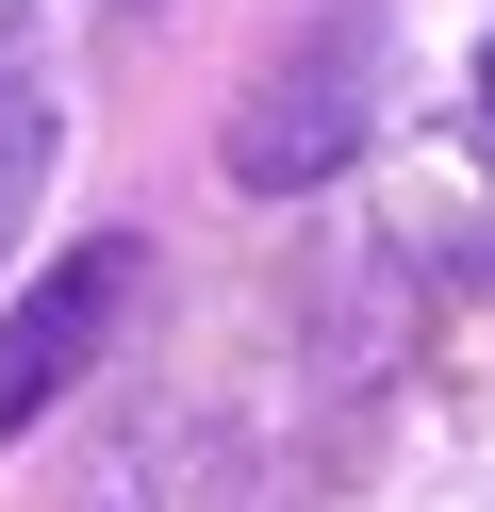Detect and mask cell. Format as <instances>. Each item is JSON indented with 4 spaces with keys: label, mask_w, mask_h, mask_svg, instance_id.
<instances>
[{
    "label": "cell",
    "mask_w": 495,
    "mask_h": 512,
    "mask_svg": "<svg viewBox=\"0 0 495 512\" xmlns=\"http://www.w3.org/2000/svg\"><path fill=\"white\" fill-rule=\"evenodd\" d=\"M479 133H495V50H479Z\"/></svg>",
    "instance_id": "277c9868"
},
{
    "label": "cell",
    "mask_w": 495,
    "mask_h": 512,
    "mask_svg": "<svg viewBox=\"0 0 495 512\" xmlns=\"http://www.w3.org/2000/svg\"><path fill=\"white\" fill-rule=\"evenodd\" d=\"M33 149H50V116H33V83H0V232H17V199H33Z\"/></svg>",
    "instance_id": "3957f363"
},
{
    "label": "cell",
    "mask_w": 495,
    "mask_h": 512,
    "mask_svg": "<svg viewBox=\"0 0 495 512\" xmlns=\"http://www.w3.org/2000/svg\"><path fill=\"white\" fill-rule=\"evenodd\" d=\"M116 298H132V248H66V265L0 314V430H33V413L83 380V347L116 331Z\"/></svg>",
    "instance_id": "7a4b0ae2"
},
{
    "label": "cell",
    "mask_w": 495,
    "mask_h": 512,
    "mask_svg": "<svg viewBox=\"0 0 495 512\" xmlns=\"http://www.w3.org/2000/svg\"><path fill=\"white\" fill-rule=\"evenodd\" d=\"M363 116H380V17H314V34L281 50V83H264L248 116H231V182L248 199H297V182H330L363 149Z\"/></svg>",
    "instance_id": "6da1fadb"
}]
</instances>
